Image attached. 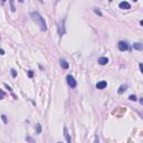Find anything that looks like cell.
Masks as SVG:
<instances>
[{
	"label": "cell",
	"mask_w": 143,
	"mask_h": 143,
	"mask_svg": "<svg viewBox=\"0 0 143 143\" xmlns=\"http://www.w3.org/2000/svg\"><path fill=\"white\" fill-rule=\"evenodd\" d=\"M140 24H141V26H143V20H141V21H140Z\"/></svg>",
	"instance_id": "44dd1931"
},
{
	"label": "cell",
	"mask_w": 143,
	"mask_h": 143,
	"mask_svg": "<svg viewBox=\"0 0 143 143\" xmlns=\"http://www.w3.org/2000/svg\"><path fill=\"white\" fill-rule=\"evenodd\" d=\"M30 16H31L34 21L37 22V24L39 25V27H40V29L43 30V31H46V30H47V26H46V22H45L44 18H43L38 12H31Z\"/></svg>",
	"instance_id": "6da1fadb"
},
{
	"label": "cell",
	"mask_w": 143,
	"mask_h": 143,
	"mask_svg": "<svg viewBox=\"0 0 143 143\" xmlns=\"http://www.w3.org/2000/svg\"><path fill=\"white\" fill-rule=\"evenodd\" d=\"M58 143H60V142H58Z\"/></svg>",
	"instance_id": "7402d4cb"
},
{
	"label": "cell",
	"mask_w": 143,
	"mask_h": 143,
	"mask_svg": "<svg viewBox=\"0 0 143 143\" xmlns=\"http://www.w3.org/2000/svg\"><path fill=\"white\" fill-rule=\"evenodd\" d=\"M64 134H65V138H66L67 143H70V136H69V134H68V131H67L66 126L64 128Z\"/></svg>",
	"instance_id": "52a82bcc"
},
{
	"label": "cell",
	"mask_w": 143,
	"mask_h": 143,
	"mask_svg": "<svg viewBox=\"0 0 143 143\" xmlns=\"http://www.w3.org/2000/svg\"><path fill=\"white\" fill-rule=\"evenodd\" d=\"M97 62H99V65H105L108 63V59H107V57H99Z\"/></svg>",
	"instance_id": "8992f818"
},
{
	"label": "cell",
	"mask_w": 143,
	"mask_h": 143,
	"mask_svg": "<svg viewBox=\"0 0 143 143\" xmlns=\"http://www.w3.org/2000/svg\"><path fill=\"white\" fill-rule=\"evenodd\" d=\"M60 66H62L63 68H64V69H67L69 65H68V63H67L66 60H64V59H62V60H60Z\"/></svg>",
	"instance_id": "30bf717a"
},
{
	"label": "cell",
	"mask_w": 143,
	"mask_h": 143,
	"mask_svg": "<svg viewBox=\"0 0 143 143\" xmlns=\"http://www.w3.org/2000/svg\"><path fill=\"white\" fill-rule=\"evenodd\" d=\"M128 99H131V101H134V102H135V101H136V96L135 95H130V97H128Z\"/></svg>",
	"instance_id": "7c38bea8"
},
{
	"label": "cell",
	"mask_w": 143,
	"mask_h": 143,
	"mask_svg": "<svg viewBox=\"0 0 143 143\" xmlns=\"http://www.w3.org/2000/svg\"><path fill=\"white\" fill-rule=\"evenodd\" d=\"M2 121H4L5 123H7V118H6V115H2Z\"/></svg>",
	"instance_id": "ac0fdd59"
},
{
	"label": "cell",
	"mask_w": 143,
	"mask_h": 143,
	"mask_svg": "<svg viewBox=\"0 0 143 143\" xmlns=\"http://www.w3.org/2000/svg\"><path fill=\"white\" fill-rule=\"evenodd\" d=\"M41 132V126H40V124H38L37 125V133H40Z\"/></svg>",
	"instance_id": "4fadbf2b"
},
{
	"label": "cell",
	"mask_w": 143,
	"mask_h": 143,
	"mask_svg": "<svg viewBox=\"0 0 143 143\" xmlns=\"http://www.w3.org/2000/svg\"><path fill=\"white\" fill-rule=\"evenodd\" d=\"M120 8H121V9H130V8H131V5L128 4V1H123V2L120 4Z\"/></svg>",
	"instance_id": "5b68a950"
},
{
	"label": "cell",
	"mask_w": 143,
	"mask_h": 143,
	"mask_svg": "<svg viewBox=\"0 0 143 143\" xmlns=\"http://www.w3.org/2000/svg\"><path fill=\"white\" fill-rule=\"evenodd\" d=\"M11 75H12L14 77L17 76V73H16V70H15V69H11Z\"/></svg>",
	"instance_id": "9a60e30c"
},
{
	"label": "cell",
	"mask_w": 143,
	"mask_h": 143,
	"mask_svg": "<svg viewBox=\"0 0 143 143\" xmlns=\"http://www.w3.org/2000/svg\"><path fill=\"white\" fill-rule=\"evenodd\" d=\"M65 34V29H64V21L60 22V25H59V35H64Z\"/></svg>",
	"instance_id": "8fae6325"
},
{
	"label": "cell",
	"mask_w": 143,
	"mask_h": 143,
	"mask_svg": "<svg viewBox=\"0 0 143 143\" xmlns=\"http://www.w3.org/2000/svg\"><path fill=\"white\" fill-rule=\"evenodd\" d=\"M118 49L122 51H125V50H128V45L126 41H120L118 43Z\"/></svg>",
	"instance_id": "3957f363"
},
{
	"label": "cell",
	"mask_w": 143,
	"mask_h": 143,
	"mask_svg": "<svg viewBox=\"0 0 143 143\" xmlns=\"http://www.w3.org/2000/svg\"><path fill=\"white\" fill-rule=\"evenodd\" d=\"M94 11H95V14H97V15H99V16H102V12H101V11H99V10H96V9H95V10H94Z\"/></svg>",
	"instance_id": "e0dca14e"
},
{
	"label": "cell",
	"mask_w": 143,
	"mask_h": 143,
	"mask_svg": "<svg viewBox=\"0 0 143 143\" xmlns=\"http://www.w3.org/2000/svg\"><path fill=\"white\" fill-rule=\"evenodd\" d=\"M10 5H11V11H16V8H15V6H14V2H12V1H10Z\"/></svg>",
	"instance_id": "5bb4252c"
},
{
	"label": "cell",
	"mask_w": 143,
	"mask_h": 143,
	"mask_svg": "<svg viewBox=\"0 0 143 143\" xmlns=\"http://www.w3.org/2000/svg\"><path fill=\"white\" fill-rule=\"evenodd\" d=\"M140 69H141V72L143 73V64H142V63L140 64Z\"/></svg>",
	"instance_id": "d6986e66"
},
{
	"label": "cell",
	"mask_w": 143,
	"mask_h": 143,
	"mask_svg": "<svg viewBox=\"0 0 143 143\" xmlns=\"http://www.w3.org/2000/svg\"><path fill=\"white\" fill-rule=\"evenodd\" d=\"M140 103H141V104H142V105H143V97H142V99H140Z\"/></svg>",
	"instance_id": "ffe728a7"
},
{
	"label": "cell",
	"mask_w": 143,
	"mask_h": 143,
	"mask_svg": "<svg viewBox=\"0 0 143 143\" xmlns=\"http://www.w3.org/2000/svg\"><path fill=\"white\" fill-rule=\"evenodd\" d=\"M128 88V85L126 84H123V85H121L120 86V88H118V94H122V93H124V91Z\"/></svg>",
	"instance_id": "ba28073f"
},
{
	"label": "cell",
	"mask_w": 143,
	"mask_h": 143,
	"mask_svg": "<svg viewBox=\"0 0 143 143\" xmlns=\"http://www.w3.org/2000/svg\"><path fill=\"white\" fill-rule=\"evenodd\" d=\"M106 86H107V83L105 81H101L96 84V88H99V89H103V88H105Z\"/></svg>",
	"instance_id": "277c9868"
},
{
	"label": "cell",
	"mask_w": 143,
	"mask_h": 143,
	"mask_svg": "<svg viewBox=\"0 0 143 143\" xmlns=\"http://www.w3.org/2000/svg\"><path fill=\"white\" fill-rule=\"evenodd\" d=\"M67 83H68V85H69L70 87H76V81H75V78H74L72 75H68L67 76Z\"/></svg>",
	"instance_id": "7a4b0ae2"
},
{
	"label": "cell",
	"mask_w": 143,
	"mask_h": 143,
	"mask_svg": "<svg viewBox=\"0 0 143 143\" xmlns=\"http://www.w3.org/2000/svg\"><path fill=\"white\" fill-rule=\"evenodd\" d=\"M33 75H34L33 70H29V72H28V76H29V77H33Z\"/></svg>",
	"instance_id": "2e32d148"
},
{
	"label": "cell",
	"mask_w": 143,
	"mask_h": 143,
	"mask_svg": "<svg viewBox=\"0 0 143 143\" xmlns=\"http://www.w3.org/2000/svg\"><path fill=\"white\" fill-rule=\"evenodd\" d=\"M133 47H134V49H136V50H142V49H143V45H141L140 43H134Z\"/></svg>",
	"instance_id": "9c48e42d"
}]
</instances>
